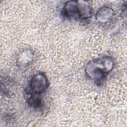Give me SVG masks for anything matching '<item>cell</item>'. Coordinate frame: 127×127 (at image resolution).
<instances>
[{
    "label": "cell",
    "instance_id": "cell-5",
    "mask_svg": "<svg viewBox=\"0 0 127 127\" xmlns=\"http://www.w3.org/2000/svg\"><path fill=\"white\" fill-rule=\"evenodd\" d=\"M34 53L30 49H26L22 51L17 59V64L20 67L27 66L32 63L34 59Z\"/></svg>",
    "mask_w": 127,
    "mask_h": 127
},
{
    "label": "cell",
    "instance_id": "cell-4",
    "mask_svg": "<svg viewBox=\"0 0 127 127\" xmlns=\"http://www.w3.org/2000/svg\"><path fill=\"white\" fill-rule=\"evenodd\" d=\"M115 15L113 9L108 5L99 7L95 14L96 20L100 24H106L112 20Z\"/></svg>",
    "mask_w": 127,
    "mask_h": 127
},
{
    "label": "cell",
    "instance_id": "cell-3",
    "mask_svg": "<svg viewBox=\"0 0 127 127\" xmlns=\"http://www.w3.org/2000/svg\"><path fill=\"white\" fill-rule=\"evenodd\" d=\"M49 86V82L47 75L43 72H39L30 79L25 93L26 96L41 97L47 91Z\"/></svg>",
    "mask_w": 127,
    "mask_h": 127
},
{
    "label": "cell",
    "instance_id": "cell-2",
    "mask_svg": "<svg viewBox=\"0 0 127 127\" xmlns=\"http://www.w3.org/2000/svg\"><path fill=\"white\" fill-rule=\"evenodd\" d=\"M93 14L92 7L88 1L69 0L64 3L61 10V15L68 20L85 22Z\"/></svg>",
    "mask_w": 127,
    "mask_h": 127
},
{
    "label": "cell",
    "instance_id": "cell-6",
    "mask_svg": "<svg viewBox=\"0 0 127 127\" xmlns=\"http://www.w3.org/2000/svg\"><path fill=\"white\" fill-rule=\"evenodd\" d=\"M1 91L3 92L5 95H11L12 94L14 84L13 81L8 78L1 79Z\"/></svg>",
    "mask_w": 127,
    "mask_h": 127
},
{
    "label": "cell",
    "instance_id": "cell-1",
    "mask_svg": "<svg viewBox=\"0 0 127 127\" xmlns=\"http://www.w3.org/2000/svg\"><path fill=\"white\" fill-rule=\"evenodd\" d=\"M115 66L114 59L105 56L89 61L85 67V74L88 79L96 85L100 86Z\"/></svg>",
    "mask_w": 127,
    "mask_h": 127
}]
</instances>
